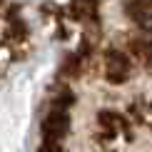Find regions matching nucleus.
<instances>
[{"label":"nucleus","instance_id":"1","mask_svg":"<svg viewBox=\"0 0 152 152\" xmlns=\"http://www.w3.org/2000/svg\"><path fill=\"white\" fill-rule=\"evenodd\" d=\"M97 62H100V70H102V77L107 85H125V82H130L132 72H135V60L122 48H115V45L100 48Z\"/></svg>","mask_w":152,"mask_h":152},{"label":"nucleus","instance_id":"2","mask_svg":"<svg viewBox=\"0 0 152 152\" xmlns=\"http://www.w3.org/2000/svg\"><path fill=\"white\" fill-rule=\"evenodd\" d=\"M67 15H72L75 20L82 23L87 37L97 40L102 33V18H100V8H102V0H67Z\"/></svg>","mask_w":152,"mask_h":152},{"label":"nucleus","instance_id":"3","mask_svg":"<svg viewBox=\"0 0 152 152\" xmlns=\"http://www.w3.org/2000/svg\"><path fill=\"white\" fill-rule=\"evenodd\" d=\"M40 132H42V140L62 142V140H65V135L70 132V112H62V110H55V107H50L48 115L42 117Z\"/></svg>","mask_w":152,"mask_h":152},{"label":"nucleus","instance_id":"4","mask_svg":"<svg viewBox=\"0 0 152 152\" xmlns=\"http://www.w3.org/2000/svg\"><path fill=\"white\" fill-rule=\"evenodd\" d=\"M95 125H97V137L102 142H115L125 130V120L115 110H102L95 120Z\"/></svg>","mask_w":152,"mask_h":152}]
</instances>
